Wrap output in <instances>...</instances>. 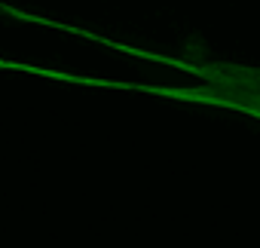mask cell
<instances>
[{"label": "cell", "instance_id": "obj_1", "mask_svg": "<svg viewBox=\"0 0 260 248\" xmlns=\"http://www.w3.org/2000/svg\"><path fill=\"white\" fill-rule=\"evenodd\" d=\"M0 13L16 19V22H31V25H43V28H55L83 40H92L98 46H107L113 52H125L141 61H153L190 77H199L196 86H156V83H132V80H107V77H83V74H71V71H55V68H40V65H25V61H13V58H0V71H19V74H34V77H46L55 83H71V86H92V89H122V92H144V95H156V98H172V101H187V104H199V107H217V110H233V113H245L251 119H260V65H242V61H217V58H202V55H172V52H153L144 46H132L122 40H110L104 34H95L89 28H77L71 22H58L49 16H37V13H25L16 10L10 4H0Z\"/></svg>", "mask_w": 260, "mask_h": 248}]
</instances>
